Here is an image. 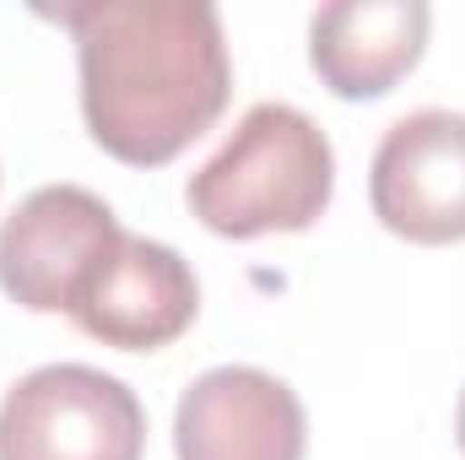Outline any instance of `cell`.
<instances>
[{"label":"cell","instance_id":"1","mask_svg":"<svg viewBox=\"0 0 465 460\" xmlns=\"http://www.w3.org/2000/svg\"><path fill=\"white\" fill-rule=\"evenodd\" d=\"M54 22L76 38L82 119L119 163L163 168L228 109L232 60L217 5L87 0L54 11Z\"/></svg>","mask_w":465,"mask_h":460},{"label":"cell","instance_id":"2","mask_svg":"<svg viewBox=\"0 0 465 460\" xmlns=\"http://www.w3.org/2000/svg\"><path fill=\"white\" fill-rule=\"evenodd\" d=\"M331 195V135L292 104H254L184 185L190 217L217 238L303 233L325 217Z\"/></svg>","mask_w":465,"mask_h":460},{"label":"cell","instance_id":"3","mask_svg":"<svg viewBox=\"0 0 465 460\" xmlns=\"http://www.w3.org/2000/svg\"><path fill=\"white\" fill-rule=\"evenodd\" d=\"M146 412L93 363H44L0 401V460H141Z\"/></svg>","mask_w":465,"mask_h":460},{"label":"cell","instance_id":"4","mask_svg":"<svg viewBox=\"0 0 465 460\" xmlns=\"http://www.w3.org/2000/svg\"><path fill=\"white\" fill-rule=\"evenodd\" d=\"M124 244L114 206L82 185H44L0 228V293L33 315H71Z\"/></svg>","mask_w":465,"mask_h":460},{"label":"cell","instance_id":"5","mask_svg":"<svg viewBox=\"0 0 465 460\" xmlns=\"http://www.w3.org/2000/svg\"><path fill=\"white\" fill-rule=\"evenodd\" d=\"M373 217L406 244H460L465 238V115L417 109L395 119L373 152L368 174Z\"/></svg>","mask_w":465,"mask_h":460},{"label":"cell","instance_id":"6","mask_svg":"<svg viewBox=\"0 0 465 460\" xmlns=\"http://www.w3.org/2000/svg\"><path fill=\"white\" fill-rule=\"evenodd\" d=\"M303 401L265 368H206L173 412L179 460H303Z\"/></svg>","mask_w":465,"mask_h":460},{"label":"cell","instance_id":"7","mask_svg":"<svg viewBox=\"0 0 465 460\" xmlns=\"http://www.w3.org/2000/svg\"><path fill=\"white\" fill-rule=\"evenodd\" d=\"M195 315H201V282L190 260L173 244H157L141 233H124V244L98 271V282L71 309V320L93 342L119 352H157L179 342L195 325Z\"/></svg>","mask_w":465,"mask_h":460},{"label":"cell","instance_id":"8","mask_svg":"<svg viewBox=\"0 0 465 460\" xmlns=\"http://www.w3.org/2000/svg\"><path fill=\"white\" fill-rule=\"evenodd\" d=\"M428 27L433 11L422 0H336L309 22V65L347 104L384 98L401 76L417 71Z\"/></svg>","mask_w":465,"mask_h":460},{"label":"cell","instance_id":"9","mask_svg":"<svg viewBox=\"0 0 465 460\" xmlns=\"http://www.w3.org/2000/svg\"><path fill=\"white\" fill-rule=\"evenodd\" d=\"M455 445H460V455H465V390H460V406H455Z\"/></svg>","mask_w":465,"mask_h":460}]
</instances>
